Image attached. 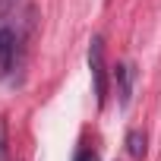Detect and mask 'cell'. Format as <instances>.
<instances>
[{"label": "cell", "mask_w": 161, "mask_h": 161, "mask_svg": "<svg viewBox=\"0 0 161 161\" xmlns=\"http://www.w3.org/2000/svg\"><path fill=\"white\" fill-rule=\"evenodd\" d=\"M89 69H92L95 98H98V104H104V98H108V69H104V44H101V38H92V44H89Z\"/></svg>", "instance_id": "cell-1"}, {"label": "cell", "mask_w": 161, "mask_h": 161, "mask_svg": "<svg viewBox=\"0 0 161 161\" xmlns=\"http://www.w3.org/2000/svg\"><path fill=\"white\" fill-rule=\"evenodd\" d=\"M16 32L13 29H0V76H7L13 60H16Z\"/></svg>", "instance_id": "cell-2"}, {"label": "cell", "mask_w": 161, "mask_h": 161, "mask_svg": "<svg viewBox=\"0 0 161 161\" xmlns=\"http://www.w3.org/2000/svg\"><path fill=\"white\" fill-rule=\"evenodd\" d=\"M117 92H120V108H126L130 104V95H133V79H136V69L130 66V63H123V66H117Z\"/></svg>", "instance_id": "cell-3"}, {"label": "cell", "mask_w": 161, "mask_h": 161, "mask_svg": "<svg viewBox=\"0 0 161 161\" xmlns=\"http://www.w3.org/2000/svg\"><path fill=\"white\" fill-rule=\"evenodd\" d=\"M126 152H130L133 158H142V155H145V133H142V130L126 133Z\"/></svg>", "instance_id": "cell-4"}, {"label": "cell", "mask_w": 161, "mask_h": 161, "mask_svg": "<svg viewBox=\"0 0 161 161\" xmlns=\"http://www.w3.org/2000/svg\"><path fill=\"white\" fill-rule=\"evenodd\" d=\"M76 161H98V158H95V152H89V148H82V152L76 155Z\"/></svg>", "instance_id": "cell-5"}]
</instances>
